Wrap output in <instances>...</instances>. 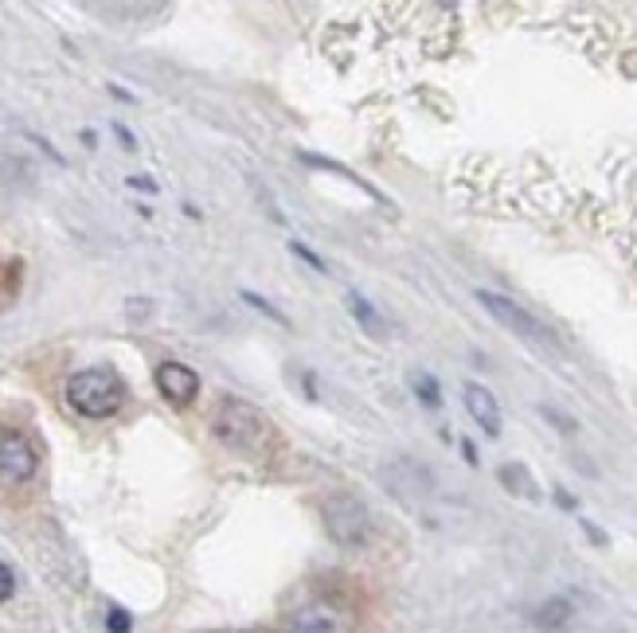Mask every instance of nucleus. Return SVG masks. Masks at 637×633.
Listing matches in <instances>:
<instances>
[{
  "instance_id": "nucleus-9",
  "label": "nucleus",
  "mask_w": 637,
  "mask_h": 633,
  "mask_svg": "<svg viewBox=\"0 0 637 633\" xmlns=\"http://www.w3.org/2000/svg\"><path fill=\"white\" fill-rule=\"evenodd\" d=\"M290 633H337V621L328 610H305V614L293 621Z\"/></svg>"
},
{
  "instance_id": "nucleus-11",
  "label": "nucleus",
  "mask_w": 637,
  "mask_h": 633,
  "mask_svg": "<svg viewBox=\"0 0 637 633\" xmlns=\"http://www.w3.org/2000/svg\"><path fill=\"white\" fill-rule=\"evenodd\" d=\"M501 481H504V485H509L512 492H524V497H536L532 477H528V469H521V465H504V469H501Z\"/></svg>"
},
{
  "instance_id": "nucleus-20",
  "label": "nucleus",
  "mask_w": 637,
  "mask_h": 633,
  "mask_svg": "<svg viewBox=\"0 0 637 633\" xmlns=\"http://www.w3.org/2000/svg\"><path fill=\"white\" fill-rule=\"evenodd\" d=\"M462 450H466V462H469V465H477V450H474V442H462Z\"/></svg>"
},
{
  "instance_id": "nucleus-3",
  "label": "nucleus",
  "mask_w": 637,
  "mask_h": 633,
  "mask_svg": "<svg viewBox=\"0 0 637 633\" xmlns=\"http://www.w3.org/2000/svg\"><path fill=\"white\" fill-rule=\"evenodd\" d=\"M325 528L340 547H364L372 539V512L356 492H333L321 500Z\"/></svg>"
},
{
  "instance_id": "nucleus-10",
  "label": "nucleus",
  "mask_w": 637,
  "mask_h": 633,
  "mask_svg": "<svg viewBox=\"0 0 637 633\" xmlns=\"http://www.w3.org/2000/svg\"><path fill=\"white\" fill-rule=\"evenodd\" d=\"M411 387H415V399L422 407H439L442 403V387H439V380H434L430 372H415V375H411Z\"/></svg>"
},
{
  "instance_id": "nucleus-12",
  "label": "nucleus",
  "mask_w": 637,
  "mask_h": 633,
  "mask_svg": "<svg viewBox=\"0 0 637 633\" xmlns=\"http://www.w3.org/2000/svg\"><path fill=\"white\" fill-rule=\"evenodd\" d=\"M571 618V606L568 602H563V598H551V602L544 606V610H540V626H544V629H556V626H563V621H568Z\"/></svg>"
},
{
  "instance_id": "nucleus-17",
  "label": "nucleus",
  "mask_w": 637,
  "mask_h": 633,
  "mask_svg": "<svg viewBox=\"0 0 637 633\" xmlns=\"http://www.w3.org/2000/svg\"><path fill=\"white\" fill-rule=\"evenodd\" d=\"M544 415L551 418V422H559V430H575V418H568V415H559V410H551V407H544Z\"/></svg>"
},
{
  "instance_id": "nucleus-21",
  "label": "nucleus",
  "mask_w": 637,
  "mask_h": 633,
  "mask_svg": "<svg viewBox=\"0 0 637 633\" xmlns=\"http://www.w3.org/2000/svg\"><path fill=\"white\" fill-rule=\"evenodd\" d=\"M556 500L563 504V509H575V497H568V492H556Z\"/></svg>"
},
{
  "instance_id": "nucleus-7",
  "label": "nucleus",
  "mask_w": 637,
  "mask_h": 633,
  "mask_svg": "<svg viewBox=\"0 0 637 633\" xmlns=\"http://www.w3.org/2000/svg\"><path fill=\"white\" fill-rule=\"evenodd\" d=\"M462 395H466V410L474 415L477 427L485 430L489 438H497V434H501V403H497V395H493L489 387H481V383H466Z\"/></svg>"
},
{
  "instance_id": "nucleus-6",
  "label": "nucleus",
  "mask_w": 637,
  "mask_h": 633,
  "mask_svg": "<svg viewBox=\"0 0 637 633\" xmlns=\"http://www.w3.org/2000/svg\"><path fill=\"white\" fill-rule=\"evenodd\" d=\"M157 391L169 399L172 407H188L192 399L199 395V375L188 368V363H176V360H164L161 368H157Z\"/></svg>"
},
{
  "instance_id": "nucleus-14",
  "label": "nucleus",
  "mask_w": 637,
  "mask_h": 633,
  "mask_svg": "<svg viewBox=\"0 0 637 633\" xmlns=\"http://www.w3.org/2000/svg\"><path fill=\"white\" fill-rule=\"evenodd\" d=\"M106 629H110V633H129V629H134V618H129L122 606H114L110 614H106Z\"/></svg>"
},
{
  "instance_id": "nucleus-4",
  "label": "nucleus",
  "mask_w": 637,
  "mask_h": 633,
  "mask_svg": "<svg viewBox=\"0 0 637 633\" xmlns=\"http://www.w3.org/2000/svg\"><path fill=\"white\" fill-rule=\"evenodd\" d=\"M40 473V450L23 430H0V485L16 489Z\"/></svg>"
},
{
  "instance_id": "nucleus-5",
  "label": "nucleus",
  "mask_w": 637,
  "mask_h": 633,
  "mask_svg": "<svg viewBox=\"0 0 637 633\" xmlns=\"http://www.w3.org/2000/svg\"><path fill=\"white\" fill-rule=\"evenodd\" d=\"M477 301L485 305V313L489 316H497V321L509 328V333H516V336H524V340H532V344H556V336L548 333V325L544 321H536L528 309H521L516 301H509L504 293H493V289H477Z\"/></svg>"
},
{
  "instance_id": "nucleus-19",
  "label": "nucleus",
  "mask_w": 637,
  "mask_h": 633,
  "mask_svg": "<svg viewBox=\"0 0 637 633\" xmlns=\"http://www.w3.org/2000/svg\"><path fill=\"white\" fill-rule=\"evenodd\" d=\"M583 528H586V536H591V539H595V544H606V536H603V532H598V528H595L591 520H583Z\"/></svg>"
},
{
  "instance_id": "nucleus-18",
  "label": "nucleus",
  "mask_w": 637,
  "mask_h": 633,
  "mask_svg": "<svg viewBox=\"0 0 637 633\" xmlns=\"http://www.w3.org/2000/svg\"><path fill=\"white\" fill-rule=\"evenodd\" d=\"M129 188H141V192H157V180H149V176H129Z\"/></svg>"
},
{
  "instance_id": "nucleus-1",
  "label": "nucleus",
  "mask_w": 637,
  "mask_h": 633,
  "mask_svg": "<svg viewBox=\"0 0 637 633\" xmlns=\"http://www.w3.org/2000/svg\"><path fill=\"white\" fill-rule=\"evenodd\" d=\"M211 430L216 438L235 454L246 457H266L270 445H274V422H270L263 410L243 403V399H219L216 410H211Z\"/></svg>"
},
{
  "instance_id": "nucleus-8",
  "label": "nucleus",
  "mask_w": 637,
  "mask_h": 633,
  "mask_svg": "<svg viewBox=\"0 0 637 633\" xmlns=\"http://www.w3.org/2000/svg\"><path fill=\"white\" fill-rule=\"evenodd\" d=\"M345 301H348V309H352V316H356V321H360L364 328H368V333H375V336H383V328H387V325H383V316H380V313H375V309H372V301H368V298H364V293H356V289H352V293H348V298H345Z\"/></svg>"
},
{
  "instance_id": "nucleus-13",
  "label": "nucleus",
  "mask_w": 637,
  "mask_h": 633,
  "mask_svg": "<svg viewBox=\"0 0 637 633\" xmlns=\"http://www.w3.org/2000/svg\"><path fill=\"white\" fill-rule=\"evenodd\" d=\"M243 301H246V305H251V309H258V313H266V316H270V321H278L282 328H290V325H293V321H290V316H286V313H282V309H274V305H270L266 298H258V293H251V289H243Z\"/></svg>"
},
{
  "instance_id": "nucleus-15",
  "label": "nucleus",
  "mask_w": 637,
  "mask_h": 633,
  "mask_svg": "<svg viewBox=\"0 0 637 633\" xmlns=\"http://www.w3.org/2000/svg\"><path fill=\"white\" fill-rule=\"evenodd\" d=\"M290 251H293V254H298V258H305V262H309V266L317 270V274H325V258H321V254H313V251H309V246H305V243H298V239H290Z\"/></svg>"
},
{
  "instance_id": "nucleus-16",
  "label": "nucleus",
  "mask_w": 637,
  "mask_h": 633,
  "mask_svg": "<svg viewBox=\"0 0 637 633\" xmlns=\"http://www.w3.org/2000/svg\"><path fill=\"white\" fill-rule=\"evenodd\" d=\"M12 594H16V574H12L8 563H0V602H8Z\"/></svg>"
},
{
  "instance_id": "nucleus-2",
  "label": "nucleus",
  "mask_w": 637,
  "mask_h": 633,
  "mask_svg": "<svg viewBox=\"0 0 637 633\" xmlns=\"http://www.w3.org/2000/svg\"><path fill=\"white\" fill-rule=\"evenodd\" d=\"M67 403L82 418H114L125 403V383L110 368H87L67 380Z\"/></svg>"
}]
</instances>
